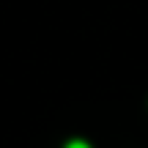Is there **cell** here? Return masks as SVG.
<instances>
[{
  "instance_id": "6da1fadb",
  "label": "cell",
  "mask_w": 148,
  "mask_h": 148,
  "mask_svg": "<svg viewBox=\"0 0 148 148\" xmlns=\"http://www.w3.org/2000/svg\"><path fill=\"white\" fill-rule=\"evenodd\" d=\"M66 148H90V145L85 143V140H71V143L66 145Z\"/></svg>"
}]
</instances>
